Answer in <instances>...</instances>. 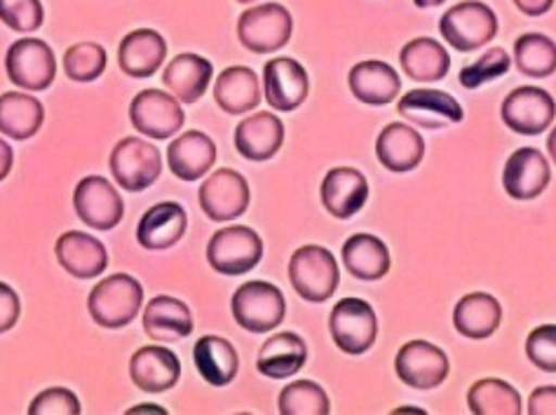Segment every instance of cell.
<instances>
[{"label": "cell", "instance_id": "35", "mask_svg": "<svg viewBox=\"0 0 556 415\" xmlns=\"http://www.w3.org/2000/svg\"><path fill=\"white\" fill-rule=\"evenodd\" d=\"M400 62H402L404 73L412 80L437 83L448 73L451 56L439 40L416 38L412 42H406L402 54H400Z\"/></svg>", "mask_w": 556, "mask_h": 415}, {"label": "cell", "instance_id": "46", "mask_svg": "<svg viewBox=\"0 0 556 415\" xmlns=\"http://www.w3.org/2000/svg\"><path fill=\"white\" fill-rule=\"evenodd\" d=\"M515 5L519 12H523L526 17H543L554 5V0H515Z\"/></svg>", "mask_w": 556, "mask_h": 415}, {"label": "cell", "instance_id": "26", "mask_svg": "<svg viewBox=\"0 0 556 415\" xmlns=\"http://www.w3.org/2000/svg\"><path fill=\"white\" fill-rule=\"evenodd\" d=\"M348 85L353 97L369 106H386L397 99L402 90V80L390 64L386 62H359L350 68Z\"/></svg>", "mask_w": 556, "mask_h": 415}, {"label": "cell", "instance_id": "19", "mask_svg": "<svg viewBox=\"0 0 556 415\" xmlns=\"http://www.w3.org/2000/svg\"><path fill=\"white\" fill-rule=\"evenodd\" d=\"M54 254L62 268L76 279H94L104 275L109 265L106 247L80 230L64 232L54 244Z\"/></svg>", "mask_w": 556, "mask_h": 415}, {"label": "cell", "instance_id": "28", "mask_svg": "<svg viewBox=\"0 0 556 415\" xmlns=\"http://www.w3.org/2000/svg\"><path fill=\"white\" fill-rule=\"evenodd\" d=\"M214 66L210 59L193 52L177 54L167 64L163 73V83L167 90L181 103H195L212 83Z\"/></svg>", "mask_w": 556, "mask_h": 415}, {"label": "cell", "instance_id": "11", "mask_svg": "<svg viewBox=\"0 0 556 415\" xmlns=\"http://www.w3.org/2000/svg\"><path fill=\"white\" fill-rule=\"evenodd\" d=\"M73 210L85 226L113 230L123 221L125 204L121 192L104 176H85L73 192Z\"/></svg>", "mask_w": 556, "mask_h": 415}, {"label": "cell", "instance_id": "25", "mask_svg": "<svg viewBox=\"0 0 556 415\" xmlns=\"http://www.w3.org/2000/svg\"><path fill=\"white\" fill-rule=\"evenodd\" d=\"M167 59V40L153 28H137L123 38L118 64L129 78H151Z\"/></svg>", "mask_w": 556, "mask_h": 415}, {"label": "cell", "instance_id": "30", "mask_svg": "<svg viewBox=\"0 0 556 415\" xmlns=\"http://www.w3.org/2000/svg\"><path fill=\"white\" fill-rule=\"evenodd\" d=\"M503 319V307L493 299L491 293L475 291L467 293L458 301L456 310H453V324L460 336L472 338V340H484L493 336L501 326Z\"/></svg>", "mask_w": 556, "mask_h": 415}, {"label": "cell", "instance_id": "47", "mask_svg": "<svg viewBox=\"0 0 556 415\" xmlns=\"http://www.w3.org/2000/svg\"><path fill=\"white\" fill-rule=\"evenodd\" d=\"M12 162H14L12 146L0 139V181L8 179V174L12 172Z\"/></svg>", "mask_w": 556, "mask_h": 415}, {"label": "cell", "instance_id": "40", "mask_svg": "<svg viewBox=\"0 0 556 415\" xmlns=\"http://www.w3.org/2000/svg\"><path fill=\"white\" fill-rule=\"evenodd\" d=\"M511 59L503 48H491L486 50V54H481L477 62L467 64L460 71V85L465 90H477V87L493 83L509 71Z\"/></svg>", "mask_w": 556, "mask_h": 415}, {"label": "cell", "instance_id": "32", "mask_svg": "<svg viewBox=\"0 0 556 415\" xmlns=\"http://www.w3.org/2000/svg\"><path fill=\"white\" fill-rule=\"evenodd\" d=\"M198 374L214 388H226L236 380L240 370V357L230 340L222 336H202L193 348Z\"/></svg>", "mask_w": 556, "mask_h": 415}, {"label": "cell", "instance_id": "31", "mask_svg": "<svg viewBox=\"0 0 556 415\" xmlns=\"http://www.w3.org/2000/svg\"><path fill=\"white\" fill-rule=\"evenodd\" d=\"M343 263L348 273L362 281L383 279L390 273V249L376 235L357 232L343 244Z\"/></svg>", "mask_w": 556, "mask_h": 415}, {"label": "cell", "instance_id": "42", "mask_svg": "<svg viewBox=\"0 0 556 415\" xmlns=\"http://www.w3.org/2000/svg\"><path fill=\"white\" fill-rule=\"evenodd\" d=\"M526 354L538 368L556 374V324H543L533 329L526 340Z\"/></svg>", "mask_w": 556, "mask_h": 415}, {"label": "cell", "instance_id": "41", "mask_svg": "<svg viewBox=\"0 0 556 415\" xmlns=\"http://www.w3.org/2000/svg\"><path fill=\"white\" fill-rule=\"evenodd\" d=\"M46 12L40 0H0V22L17 34H34L42 26Z\"/></svg>", "mask_w": 556, "mask_h": 415}, {"label": "cell", "instance_id": "5", "mask_svg": "<svg viewBox=\"0 0 556 415\" xmlns=\"http://www.w3.org/2000/svg\"><path fill=\"white\" fill-rule=\"evenodd\" d=\"M439 32L453 50L475 52L484 48L497 34L495 12L479 0H465V3L453 5L442 20H439Z\"/></svg>", "mask_w": 556, "mask_h": 415}, {"label": "cell", "instance_id": "9", "mask_svg": "<svg viewBox=\"0 0 556 415\" xmlns=\"http://www.w3.org/2000/svg\"><path fill=\"white\" fill-rule=\"evenodd\" d=\"M329 331L336 348L345 354H364L378 338V319L374 307L362 299H343L336 303L329 317Z\"/></svg>", "mask_w": 556, "mask_h": 415}, {"label": "cell", "instance_id": "37", "mask_svg": "<svg viewBox=\"0 0 556 415\" xmlns=\"http://www.w3.org/2000/svg\"><path fill=\"white\" fill-rule=\"evenodd\" d=\"M515 62L523 76L549 78L556 71V42L543 34H526L515 42Z\"/></svg>", "mask_w": 556, "mask_h": 415}, {"label": "cell", "instance_id": "44", "mask_svg": "<svg viewBox=\"0 0 556 415\" xmlns=\"http://www.w3.org/2000/svg\"><path fill=\"white\" fill-rule=\"evenodd\" d=\"M22 303L20 295L5 281H0V334L14 329V324L20 322Z\"/></svg>", "mask_w": 556, "mask_h": 415}, {"label": "cell", "instance_id": "18", "mask_svg": "<svg viewBox=\"0 0 556 415\" xmlns=\"http://www.w3.org/2000/svg\"><path fill=\"white\" fill-rule=\"evenodd\" d=\"M397 111L412 125L426 129H444L448 125L460 123L465 117L460 103L451 95L439 90L406 92L397 103Z\"/></svg>", "mask_w": 556, "mask_h": 415}, {"label": "cell", "instance_id": "23", "mask_svg": "<svg viewBox=\"0 0 556 415\" xmlns=\"http://www.w3.org/2000/svg\"><path fill=\"white\" fill-rule=\"evenodd\" d=\"M216 162V143L204 131L190 129L167 148V165L181 181H198Z\"/></svg>", "mask_w": 556, "mask_h": 415}, {"label": "cell", "instance_id": "51", "mask_svg": "<svg viewBox=\"0 0 556 415\" xmlns=\"http://www.w3.org/2000/svg\"><path fill=\"white\" fill-rule=\"evenodd\" d=\"M394 413H420V415H422V411H420V408H414V406H412V408H408V406H406V408H397Z\"/></svg>", "mask_w": 556, "mask_h": 415}, {"label": "cell", "instance_id": "49", "mask_svg": "<svg viewBox=\"0 0 556 415\" xmlns=\"http://www.w3.org/2000/svg\"><path fill=\"white\" fill-rule=\"evenodd\" d=\"M547 151H549V155H552V160H554V165H556V127L552 129V135H549V139H547Z\"/></svg>", "mask_w": 556, "mask_h": 415}, {"label": "cell", "instance_id": "27", "mask_svg": "<svg viewBox=\"0 0 556 415\" xmlns=\"http://www.w3.org/2000/svg\"><path fill=\"white\" fill-rule=\"evenodd\" d=\"M308 362V345L305 340L291 331H282L270 336L258 350L256 368L266 378L280 380L299 374Z\"/></svg>", "mask_w": 556, "mask_h": 415}, {"label": "cell", "instance_id": "38", "mask_svg": "<svg viewBox=\"0 0 556 415\" xmlns=\"http://www.w3.org/2000/svg\"><path fill=\"white\" fill-rule=\"evenodd\" d=\"M280 415H329L331 404L321 385L313 380H296L287 385L277 399Z\"/></svg>", "mask_w": 556, "mask_h": 415}, {"label": "cell", "instance_id": "17", "mask_svg": "<svg viewBox=\"0 0 556 415\" xmlns=\"http://www.w3.org/2000/svg\"><path fill=\"white\" fill-rule=\"evenodd\" d=\"M181 362L177 354L167 348L149 345L131 354L129 378L141 392L163 394L179 382Z\"/></svg>", "mask_w": 556, "mask_h": 415}, {"label": "cell", "instance_id": "12", "mask_svg": "<svg viewBox=\"0 0 556 415\" xmlns=\"http://www.w3.org/2000/svg\"><path fill=\"white\" fill-rule=\"evenodd\" d=\"M503 123L523 137L543 135L545 129L554 123L556 103L549 92L540 90V87H517L509 92L503 101Z\"/></svg>", "mask_w": 556, "mask_h": 415}, {"label": "cell", "instance_id": "21", "mask_svg": "<svg viewBox=\"0 0 556 415\" xmlns=\"http://www.w3.org/2000/svg\"><path fill=\"white\" fill-rule=\"evenodd\" d=\"M376 158L380 160V165L390 172H414L422 162V158H426V141H422L420 131L412 125L390 123L378 135Z\"/></svg>", "mask_w": 556, "mask_h": 415}, {"label": "cell", "instance_id": "33", "mask_svg": "<svg viewBox=\"0 0 556 415\" xmlns=\"http://www.w3.org/2000/svg\"><path fill=\"white\" fill-rule=\"evenodd\" d=\"M214 99L228 115H242L254 111L261 101V83L254 68L230 66L214 85Z\"/></svg>", "mask_w": 556, "mask_h": 415}, {"label": "cell", "instance_id": "10", "mask_svg": "<svg viewBox=\"0 0 556 415\" xmlns=\"http://www.w3.org/2000/svg\"><path fill=\"white\" fill-rule=\"evenodd\" d=\"M129 121L141 135L163 141L179 135L186 123V113L174 95L143 90L129 103Z\"/></svg>", "mask_w": 556, "mask_h": 415}, {"label": "cell", "instance_id": "4", "mask_svg": "<svg viewBox=\"0 0 556 415\" xmlns=\"http://www.w3.org/2000/svg\"><path fill=\"white\" fill-rule=\"evenodd\" d=\"M109 169L115 184L129 192L151 188L163 174V155L157 148L139 137H127L115 143L109 158Z\"/></svg>", "mask_w": 556, "mask_h": 415}, {"label": "cell", "instance_id": "15", "mask_svg": "<svg viewBox=\"0 0 556 415\" xmlns=\"http://www.w3.org/2000/svg\"><path fill=\"white\" fill-rule=\"evenodd\" d=\"M308 73L291 56L270 59L263 68V97L280 113L296 111L308 97Z\"/></svg>", "mask_w": 556, "mask_h": 415}, {"label": "cell", "instance_id": "43", "mask_svg": "<svg viewBox=\"0 0 556 415\" xmlns=\"http://www.w3.org/2000/svg\"><path fill=\"white\" fill-rule=\"evenodd\" d=\"M80 402L78 397L66 388H50L42 390L31 406H28V415H78Z\"/></svg>", "mask_w": 556, "mask_h": 415}, {"label": "cell", "instance_id": "34", "mask_svg": "<svg viewBox=\"0 0 556 415\" xmlns=\"http://www.w3.org/2000/svg\"><path fill=\"white\" fill-rule=\"evenodd\" d=\"M42 121H46V109L42 103L24 92H5L0 95V131L5 137L26 141L36 137Z\"/></svg>", "mask_w": 556, "mask_h": 415}, {"label": "cell", "instance_id": "48", "mask_svg": "<svg viewBox=\"0 0 556 415\" xmlns=\"http://www.w3.org/2000/svg\"><path fill=\"white\" fill-rule=\"evenodd\" d=\"M139 413H153V415H165L167 411L163 406H155V404H141V406H135L129 408L127 415H139Z\"/></svg>", "mask_w": 556, "mask_h": 415}, {"label": "cell", "instance_id": "7", "mask_svg": "<svg viewBox=\"0 0 556 415\" xmlns=\"http://www.w3.org/2000/svg\"><path fill=\"white\" fill-rule=\"evenodd\" d=\"M8 78L26 92H46L56 78V59L46 40L22 38L5 54Z\"/></svg>", "mask_w": 556, "mask_h": 415}, {"label": "cell", "instance_id": "22", "mask_svg": "<svg viewBox=\"0 0 556 415\" xmlns=\"http://www.w3.org/2000/svg\"><path fill=\"white\" fill-rule=\"evenodd\" d=\"M285 143V125L273 113H254L236 127L238 153L252 162H263L277 155Z\"/></svg>", "mask_w": 556, "mask_h": 415}, {"label": "cell", "instance_id": "2", "mask_svg": "<svg viewBox=\"0 0 556 415\" xmlns=\"http://www.w3.org/2000/svg\"><path fill=\"white\" fill-rule=\"evenodd\" d=\"M289 279L303 301L325 303L339 289L341 271L329 249L305 244L289 261Z\"/></svg>", "mask_w": 556, "mask_h": 415}, {"label": "cell", "instance_id": "45", "mask_svg": "<svg viewBox=\"0 0 556 415\" xmlns=\"http://www.w3.org/2000/svg\"><path fill=\"white\" fill-rule=\"evenodd\" d=\"M529 413L531 415H556V388L554 385H543L535 388L529 397Z\"/></svg>", "mask_w": 556, "mask_h": 415}, {"label": "cell", "instance_id": "29", "mask_svg": "<svg viewBox=\"0 0 556 415\" xmlns=\"http://www.w3.org/2000/svg\"><path fill=\"white\" fill-rule=\"evenodd\" d=\"M190 307L174 295H155L143 310V331L153 340H181L193 334Z\"/></svg>", "mask_w": 556, "mask_h": 415}, {"label": "cell", "instance_id": "13", "mask_svg": "<svg viewBox=\"0 0 556 415\" xmlns=\"http://www.w3.org/2000/svg\"><path fill=\"white\" fill-rule=\"evenodd\" d=\"M394 370L404 385L414 390H434L448 376L451 364L444 350L428 343V340H412L394 360Z\"/></svg>", "mask_w": 556, "mask_h": 415}, {"label": "cell", "instance_id": "52", "mask_svg": "<svg viewBox=\"0 0 556 415\" xmlns=\"http://www.w3.org/2000/svg\"><path fill=\"white\" fill-rule=\"evenodd\" d=\"M238 3H254V0H238Z\"/></svg>", "mask_w": 556, "mask_h": 415}, {"label": "cell", "instance_id": "50", "mask_svg": "<svg viewBox=\"0 0 556 415\" xmlns=\"http://www.w3.org/2000/svg\"><path fill=\"white\" fill-rule=\"evenodd\" d=\"M444 0H414V5L416 8H420V10H426V8H437V5H442Z\"/></svg>", "mask_w": 556, "mask_h": 415}, {"label": "cell", "instance_id": "24", "mask_svg": "<svg viewBox=\"0 0 556 415\" xmlns=\"http://www.w3.org/2000/svg\"><path fill=\"white\" fill-rule=\"evenodd\" d=\"M188 228L186 210L179 202H157L139 221L137 242L143 249L163 251L181 242Z\"/></svg>", "mask_w": 556, "mask_h": 415}, {"label": "cell", "instance_id": "16", "mask_svg": "<svg viewBox=\"0 0 556 415\" xmlns=\"http://www.w3.org/2000/svg\"><path fill=\"white\" fill-rule=\"evenodd\" d=\"M552 169L538 148H519L509 155L503 169V186L509 198L535 200L549 186Z\"/></svg>", "mask_w": 556, "mask_h": 415}, {"label": "cell", "instance_id": "20", "mask_svg": "<svg viewBox=\"0 0 556 415\" xmlns=\"http://www.w3.org/2000/svg\"><path fill=\"white\" fill-rule=\"evenodd\" d=\"M319 196L331 216L341 221L353 218L369 200L367 176L353 167H336L321 181Z\"/></svg>", "mask_w": 556, "mask_h": 415}, {"label": "cell", "instance_id": "6", "mask_svg": "<svg viewBox=\"0 0 556 415\" xmlns=\"http://www.w3.org/2000/svg\"><path fill=\"white\" fill-rule=\"evenodd\" d=\"M291 32H294V20L280 3L249 8L238 20V38L242 48L254 54H273L282 50L291 38Z\"/></svg>", "mask_w": 556, "mask_h": 415}, {"label": "cell", "instance_id": "39", "mask_svg": "<svg viewBox=\"0 0 556 415\" xmlns=\"http://www.w3.org/2000/svg\"><path fill=\"white\" fill-rule=\"evenodd\" d=\"M106 50L99 42H76L64 54V71L73 83H92L106 71Z\"/></svg>", "mask_w": 556, "mask_h": 415}, {"label": "cell", "instance_id": "14", "mask_svg": "<svg viewBox=\"0 0 556 415\" xmlns=\"http://www.w3.org/2000/svg\"><path fill=\"white\" fill-rule=\"evenodd\" d=\"M200 206L216 224L240 218L249 210V184L242 174L218 169L200 186Z\"/></svg>", "mask_w": 556, "mask_h": 415}, {"label": "cell", "instance_id": "1", "mask_svg": "<svg viewBox=\"0 0 556 415\" xmlns=\"http://www.w3.org/2000/svg\"><path fill=\"white\" fill-rule=\"evenodd\" d=\"M143 303V287L139 279L125 273H115L101 279L87 299L92 319L104 329H123L135 322Z\"/></svg>", "mask_w": 556, "mask_h": 415}, {"label": "cell", "instance_id": "36", "mask_svg": "<svg viewBox=\"0 0 556 415\" xmlns=\"http://www.w3.org/2000/svg\"><path fill=\"white\" fill-rule=\"evenodd\" d=\"M467 406L475 415H519L523 413L521 397L501 378L477 380L467 392Z\"/></svg>", "mask_w": 556, "mask_h": 415}, {"label": "cell", "instance_id": "3", "mask_svg": "<svg viewBox=\"0 0 556 415\" xmlns=\"http://www.w3.org/2000/svg\"><path fill=\"white\" fill-rule=\"evenodd\" d=\"M232 317L249 334H268L285 322L287 301L270 281H244L232 295Z\"/></svg>", "mask_w": 556, "mask_h": 415}, {"label": "cell", "instance_id": "8", "mask_svg": "<svg viewBox=\"0 0 556 415\" xmlns=\"http://www.w3.org/2000/svg\"><path fill=\"white\" fill-rule=\"evenodd\" d=\"M263 259V242L256 230L247 226H228L214 232L207 244V261L216 273L238 277L254 271Z\"/></svg>", "mask_w": 556, "mask_h": 415}]
</instances>
